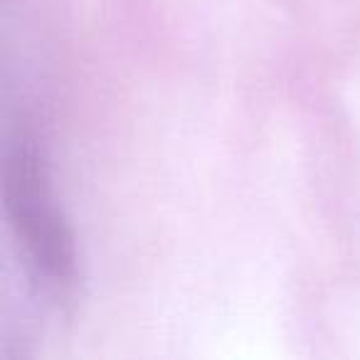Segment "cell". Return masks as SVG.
<instances>
[{
	"label": "cell",
	"instance_id": "cell-1",
	"mask_svg": "<svg viewBox=\"0 0 360 360\" xmlns=\"http://www.w3.org/2000/svg\"><path fill=\"white\" fill-rule=\"evenodd\" d=\"M3 198L27 264L47 286H70L77 274L75 235L52 200L47 160L35 136L20 134L13 143L6 160Z\"/></svg>",
	"mask_w": 360,
	"mask_h": 360
}]
</instances>
